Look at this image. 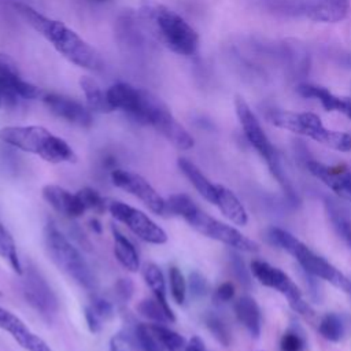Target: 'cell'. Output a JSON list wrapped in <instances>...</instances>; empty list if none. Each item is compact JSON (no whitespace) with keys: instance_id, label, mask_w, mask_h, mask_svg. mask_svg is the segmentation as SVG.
I'll list each match as a JSON object with an SVG mask.
<instances>
[{"instance_id":"obj_22","label":"cell","mask_w":351,"mask_h":351,"mask_svg":"<svg viewBox=\"0 0 351 351\" xmlns=\"http://www.w3.org/2000/svg\"><path fill=\"white\" fill-rule=\"evenodd\" d=\"M215 206L221 210V213L234 225H245L248 221L247 211L239 197L226 186L217 185V197Z\"/></svg>"},{"instance_id":"obj_14","label":"cell","mask_w":351,"mask_h":351,"mask_svg":"<svg viewBox=\"0 0 351 351\" xmlns=\"http://www.w3.org/2000/svg\"><path fill=\"white\" fill-rule=\"evenodd\" d=\"M112 184L141 200L154 214H166V200L154 189V186L140 174L129 170L114 169L111 171Z\"/></svg>"},{"instance_id":"obj_1","label":"cell","mask_w":351,"mask_h":351,"mask_svg":"<svg viewBox=\"0 0 351 351\" xmlns=\"http://www.w3.org/2000/svg\"><path fill=\"white\" fill-rule=\"evenodd\" d=\"M14 5L25 22L52 43L53 48L69 62L92 71H100L104 67L100 53L63 22L51 19L25 3Z\"/></svg>"},{"instance_id":"obj_29","label":"cell","mask_w":351,"mask_h":351,"mask_svg":"<svg viewBox=\"0 0 351 351\" xmlns=\"http://www.w3.org/2000/svg\"><path fill=\"white\" fill-rule=\"evenodd\" d=\"M137 311L147 319L152 321L154 324H170L176 322L167 311L162 307V304L154 298H145L137 304Z\"/></svg>"},{"instance_id":"obj_28","label":"cell","mask_w":351,"mask_h":351,"mask_svg":"<svg viewBox=\"0 0 351 351\" xmlns=\"http://www.w3.org/2000/svg\"><path fill=\"white\" fill-rule=\"evenodd\" d=\"M0 256L4 261H7V263L11 266V269L16 274L22 276L23 267H22V263L18 256L15 241H14L12 236L10 234V232L1 225V222H0Z\"/></svg>"},{"instance_id":"obj_25","label":"cell","mask_w":351,"mask_h":351,"mask_svg":"<svg viewBox=\"0 0 351 351\" xmlns=\"http://www.w3.org/2000/svg\"><path fill=\"white\" fill-rule=\"evenodd\" d=\"M114 239V254L117 261L129 271H137L140 269V258L134 244L121 233L114 225L111 226Z\"/></svg>"},{"instance_id":"obj_32","label":"cell","mask_w":351,"mask_h":351,"mask_svg":"<svg viewBox=\"0 0 351 351\" xmlns=\"http://www.w3.org/2000/svg\"><path fill=\"white\" fill-rule=\"evenodd\" d=\"M169 280H170V292L171 298L177 304H182L186 298V281L177 266H171L169 269Z\"/></svg>"},{"instance_id":"obj_23","label":"cell","mask_w":351,"mask_h":351,"mask_svg":"<svg viewBox=\"0 0 351 351\" xmlns=\"http://www.w3.org/2000/svg\"><path fill=\"white\" fill-rule=\"evenodd\" d=\"M178 169L188 178V181L195 186V189L210 203L215 204L217 197V185L213 184L200 169L186 158H178L177 160Z\"/></svg>"},{"instance_id":"obj_34","label":"cell","mask_w":351,"mask_h":351,"mask_svg":"<svg viewBox=\"0 0 351 351\" xmlns=\"http://www.w3.org/2000/svg\"><path fill=\"white\" fill-rule=\"evenodd\" d=\"M77 196L80 197V200L82 202V204L85 206L86 210H93L95 213L100 214L107 208L104 199L93 188H89V186L82 188L77 192Z\"/></svg>"},{"instance_id":"obj_2","label":"cell","mask_w":351,"mask_h":351,"mask_svg":"<svg viewBox=\"0 0 351 351\" xmlns=\"http://www.w3.org/2000/svg\"><path fill=\"white\" fill-rule=\"evenodd\" d=\"M0 140L21 151L38 155L49 163L77 162L73 148L43 126H5L0 130Z\"/></svg>"},{"instance_id":"obj_19","label":"cell","mask_w":351,"mask_h":351,"mask_svg":"<svg viewBox=\"0 0 351 351\" xmlns=\"http://www.w3.org/2000/svg\"><path fill=\"white\" fill-rule=\"evenodd\" d=\"M41 195L44 200L59 214L69 217V218H78L81 217L86 208L77 196V193H71L70 191L64 189L63 186L48 184L43 186Z\"/></svg>"},{"instance_id":"obj_8","label":"cell","mask_w":351,"mask_h":351,"mask_svg":"<svg viewBox=\"0 0 351 351\" xmlns=\"http://www.w3.org/2000/svg\"><path fill=\"white\" fill-rule=\"evenodd\" d=\"M140 122L143 125H151L166 140H169L178 149H189L195 141L189 132L173 117L167 106L155 95L148 90H143V110Z\"/></svg>"},{"instance_id":"obj_42","label":"cell","mask_w":351,"mask_h":351,"mask_svg":"<svg viewBox=\"0 0 351 351\" xmlns=\"http://www.w3.org/2000/svg\"><path fill=\"white\" fill-rule=\"evenodd\" d=\"M234 296V285L232 282H223L221 284L214 293V298L217 302H229Z\"/></svg>"},{"instance_id":"obj_11","label":"cell","mask_w":351,"mask_h":351,"mask_svg":"<svg viewBox=\"0 0 351 351\" xmlns=\"http://www.w3.org/2000/svg\"><path fill=\"white\" fill-rule=\"evenodd\" d=\"M107 208L117 221L129 228L138 239L159 245L167 241L166 232L141 210L119 200H111Z\"/></svg>"},{"instance_id":"obj_20","label":"cell","mask_w":351,"mask_h":351,"mask_svg":"<svg viewBox=\"0 0 351 351\" xmlns=\"http://www.w3.org/2000/svg\"><path fill=\"white\" fill-rule=\"evenodd\" d=\"M107 97L114 110H122L136 122H138L143 108V89L119 82L107 90Z\"/></svg>"},{"instance_id":"obj_47","label":"cell","mask_w":351,"mask_h":351,"mask_svg":"<svg viewBox=\"0 0 351 351\" xmlns=\"http://www.w3.org/2000/svg\"><path fill=\"white\" fill-rule=\"evenodd\" d=\"M90 1H93V3H104L107 0H90Z\"/></svg>"},{"instance_id":"obj_27","label":"cell","mask_w":351,"mask_h":351,"mask_svg":"<svg viewBox=\"0 0 351 351\" xmlns=\"http://www.w3.org/2000/svg\"><path fill=\"white\" fill-rule=\"evenodd\" d=\"M80 86L82 88V90L85 93L89 110L96 111V112H111L114 110L108 101L107 93H104L100 89V86L97 85V82L95 80L84 75L80 78Z\"/></svg>"},{"instance_id":"obj_44","label":"cell","mask_w":351,"mask_h":351,"mask_svg":"<svg viewBox=\"0 0 351 351\" xmlns=\"http://www.w3.org/2000/svg\"><path fill=\"white\" fill-rule=\"evenodd\" d=\"M184 351H207L204 341L199 336H193L188 340Z\"/></svg>"},{"instance_id":"obj_9","label":"cell","mask_w":351,"mask_h":351,"mask_svg":"<svg viewBox=\"0 0 351 351\" xmlns=\"http://www.w3.org/2000/svg\"><path fill=\"white\" fill-rule=\"evenodd\" d=\"M251 273L262 285L276 289L281 295H284L296 313H299L304 318H311L314 315L311 307L303 300L302 292L298 285L282 270L269 265L267 262L255 259L251 262Z\"/></svg>"},{"instance_id":"obj_4","label":"cell","mask_w":351,"mask_h":351,"mask_svg":"<svg viewBox=\"0 0 351 351\" xmlns=\"http://www.w3.org/2000/svg\"><path fill=\"white\" fill-rule=\"evenodd\" d=\"M269 236L274 244L291 254L307 274L329 281L336 288L351 295V281L332 263L317 255L293 234L281 228H271Z\"/></svg>"},{"instance_id":"obj_24","label":"cell","mask_w":351,"mask_h":351,"mask_svg":"<svg viewBox=\"0 0 351 351\" xmlns=\"http://www.w3.org/2000/svg\"><path fill=\"white\" fill-rule=\"evenodd\" d=\"M234 313L239 322L250 332V335L258 339L261 335L262 319H261V310L256 302L251 296L244 295L236 302Z\"/></svg>"},{"instance_id":"obj_17","label":"cell","mask_w":351,"mask_h":351,"mask_svg":"<svg viewBox=\"0 0 351 351\" xmlns=\"http://www.w3.org/2000/svg\"><path fill=\"white\" fill-rule=\"evenodd\" d=\"M0 329L8 332L11 337L26 351H52L51 347L34 335L25 322L11 311L0 306Z\"/></svg>"},{"instance_id":"obj_41","label":"cell","mask_w":351,"mask_h":351,"mask_svg":"<svg viewBox=\"0 0 351 351\" xmlns=\"http://www.w3.org/2000/svg\"><path fill=\"white\" fill-rule=\"evenodd\" d=\"M90 306L97 311V314H99L104 321L110 319V318L114 315V307H112V304H111L108 300L103 299V298H93Z\"/></svg>"},{"instance_id":"obj_21","label":"cell","mask_w":351,"mask_h":351,"mask_svg":"<svg viewBox=\"0 0 351 351\" xmlns=\"http://www.w3.org/2000/svg\"><path fill=\"white\" fill-rule=\"evenodd\" d=\"M296 92L302 97L318 100L324 107V110L341 112L351 119V97L337 96L325 86H321L317 84H308V82L299 84L296 86Z\"/></svg>"},{"instance_id":"obj_26","label":"cell","mask_w":351,"mask_h":351,"mask_svg":"<svg viewBox=\"0 0 351 351\" xmlns=\"http://www.w3.org/2000/svg\"><path fill=\"white\" fill-rule=\"evenodd\" d=\"M143 277L145 284L149 287V289L154 293V298L162 304V307L167 311V314L176 321V315L167 303V295H166V282L162 270L155 263H147L143 269Z\"/></svg>"},{"instance_id":"obj_43","label":"cell","mask_w":351,"mask_h":351,"mask_svg":"<svg viewBox=\"0 0 351 351\" xmlns=\"http://www.w3.org/2000/svg\"><path fill=\"white\" fill-rule=\"evenodd\" d=\"M233 269H234V273L237 274V277L240 278V281L248 284L250 282V278H248V273L244 267V263L239 259V256H234L233 258Z\"/></svg>"},{"instance_id":"obj_7","label":"cell","mask_w":351,"mask_h":351,"mask_svg":"<svg viewBox=\"0 0 351 351\" xmlns=\"http://www.w3.org/2000/svg\"><path fill=\"white\" fill-rule=\"evenodd\" d=\"M144 14L151 21L159 40L173 52L191 56L199 47V36L196 30L177 12L156 4L148 7Z\"/></svg>"},{"instance_id":"obj_10","label":"cell","mask_w":351,"mask_h":351,"mask_svg":"<svg viewBox=\"0 0 351 351\" xmlns=\"http://www.w3.org/2000/svg\"><path fill=\"white\" fill-rule=\"evenodd\" d=\"M185 221L200 234L210 237L213 240L221 241L234 250L244 251V252L259 251V245L254 240L244 236L236 228L210 217L200 208H197L193 214H191Z\"/></svg>"},{"instance_id":"obj_30","label":"cell","mask_w":351,"mask_h":351,"mask_svg":"<svg viewBox=\"0 0 351 351\" xmlns=\"http://www.w3.org/2000/svg\"><path fill=\"white\" fill-rule=\"evenodd\" d=\"M197 208L199 207L195 204V202L185 193H174L166 199V213L178 215L184 219H186Z\"/></svg>"},{"instance_id":"obj_15","label":"cell","mask_w":351,"mask_h":351,"mask_svg":"<svg viewBox=\"0 0 351 351\" xmlns=\"http://www.w3.org/2000/svg\"><path fill=\"white\" fill-rule=\"evenodd\" d=\"M22 276L25 277L22 288L27 303L41 315L49 317L56 314L59 308L58 298L37 267L27 265V267L23 269Z\"/></svg>"},{"instance_id":"obj_18","label":"cell","mask_w":351,"mask_h":351,"mask_svg":"<svg viewBox=\"0 0 351 351\" xmlns=\"http://www.w3.org/2000/svg\"><path fill=\"white\" fill-rule=\"evenodd\" d=\"M302 15L314 22L336 23L350 11V0H300Z\"/></svg>"},{"instance_id":"obj_35","label":"cell","mask_w":351,"mask_h":351,"mask_svg":"<svg viewBox=\"0 0 351 351\" xmlns=\"http://www.w3.org/2000/svg\"><path fill=\"white\" fill-rule=\"evenodd\" d=\"M328 211L330 215V219L333 222V226L336 228L337 233L347 241V244L351 247V223L348 222V219L343 215V213L333 206L332 203L328 204Z\"/></svg>"},{"instance_id":"obj_38","label":"cell","mask_w":351,"mask_h":351,"mask_svg":"<svg viewBox=\"0 0 351 351\" xmlns=\"http://www.w3.org/2000/svg\"><path fill=\"white\" fill-rule=\"evenodd\" d=\"M114 292H115V296H117L121 302L126 303V302H129V300L132 299V296H133L134 284H133V281H132L130 278L122 277V278L117 280V282L114 284Z\"/></svg>"},{"instance_id":"obj_40","label":"cell","mask_w":351,"mask_h":351,"mask_svg":"<svg viewBox=\"0 0 351 351\" xmlns=\"http://www.w3.org/2000/svg\"><path fill=\"white\" fill-rule=\"evenodd\" d=\"M188 285H189V289H191L193 296H203L207 292V281L197 271H193V273L189 274V284Z\"/></svg>"},{"instance_id":"obj_3","label":"cell","mask_w":351,"mask_h":351,"mask_svg":"<svg viewBox=\"0 0 351 351\" xmlns=\"http://www.w3.org/2000/svg\"><path fill=\"white\" fill-rule=\"evenodd\" d=\"M266 117L270 123L280 129L310 137L311 140L336 151H351V134L326 129L321 118L313 112L270 110Z\"/></svg>"},{"instance_id":"obj_36","label":"cell","mask_w":351,"mask_h":351,"mask_svg":"<svg viewBox=\"0 0 351 351\" xmlns=\"http://www.w3.org/2000/svg\"><path fill=\"white\" fill-rule=\"evenodd\" d=\"M281 351H303L304 339L295 330H288L282 335L280 341Z\"/></svg>"},{"instance_id":"obj_39","label":"cell","mask_w":351,"mask_h":351,"mask_svg":"<svg viewBox=\"0 0 351 351\" xmlns=\"http://www.w3.org/2000/svg\"><path fill=\"white\" fill-rule=\"evenodd\" d=\"M84 317H85L88 329H89L92 333H99V332L103 329L104 319L97 314V311H96L90 304L85 306V308H84Z\"/></svg>"},{"instance_id":"obj_16","label":"cell","mask_w":351,"mask_h":351,"mask_svg":"<svg viewBox=\"0 0 351 351\" xmlns=\"http://www.w3.org/2000/svg\"><path fill=\"white\" fill-rule=\"evenodd\" d=\"M44 103L53 115L77 126L88 128L93 122L90 110H88L80 101L70 99L67 96L49 93L44 97Z\"/></svg>"},{"instance_id":"obj_33","label":"cell","mask_w":351,"mask_h":351,"mask_svg":"<svg viewBox=\"0 0 351 351\" xmlns=\"http://www.w3.org/2000/svg\"><path fill=\"white\" fill-rule=\"evenodd\" d=\"M206 325L208 328V330L211 332V335L225 347L229 346L230 343V332H229V328L226 325V322L218 317L217 314L214 313H210L207 314L206 317Z\"/></svg>"},{"instance_id":"obj_45","label":"cell","mask_w":351,"mask_h":351,"mask_svg":"<svg viewBox=\"0 0 351 351\" xmlns=\"http://www.w3.org/2000/svg\"><path fill=\"white\" fill-rule=\"evenodd\" d=\"M90 223H92V229L95 228V229H96V232H97V233H100V230H101V228H100V223H99L96 219L90 221Z\"/></svg>"},{"instance_id":"obj_13","label":"cell","mask_w":351,"mask_h":351,"mask_svg":"<svg viewBox=\"0 0 351 351\" xmlns=\"http://www.w3.org/2000/svg\"><path fill=\"white\" fill-rule=\"evenodd\" d=\"M40 89L21 78L16 63L5 53H0V107H14L19 100L36 99Z\"/></svg>"},{"instance_id":"obj_31","label":"cell","mask_w":351,"mask_h":351,"mask_svg":"<svg viewBox=\"0 0 351 351\" xmlns=\"http://www.w3.org/2000/svg\"><path fill=\"white\" fill-rule=\"evenodd\" d=\"M321 336L329 341H339L344 335V326L339 315L328 313L322 317L318 325Z\"/></svg>"},{"instance_id":"obj_37","label":"cell","mask_w":351,"mask_h":351,"mask_svg":"<svg viewBox=\"0 0 351 351\" xmlns=\"http://www.w3.org/2000/svg\"><path fill=\"white\" fill-rule=\"evenodd\" d=\"M110 351H136L132 333L119 332L110 340Z\"/></svg>"},{"instance_id":"obj_46","label":"cell","mask_w":351,"mask_h":351,"mask_svg":"<svg viewBox=\"0 0 351 351\" xmlns=\"http://www.w3.org/2000/svg\"><path fill=\"white\" fill-rule=\"evenodd\" d=\"M341 63H344V64H347V66L351 67V55H346V59L341 60Z\"/></svg>"},{"instance_id":"obj_6","label":"cell","mask_w":351,"mask_h":351,"mask_svg":"<svg viewBox=\"0 0 351 351\" xmlns=\"http://www.w3.org/2000/svg\"><path fill=\"white\" fill-rule=\"evenodd\" d=\"M44 244L49 259L60 271L86 291L95 289L96 278L89 265L81 252L53 225H47L44 230Z\"/></svg>"},{"instance_id":"obj_12","label":"cell","mask_w":351,"mask_h":351,"mask_svg":"<svg viewBox=\"0 0 351 351\" xmlns=\"http://www.w3.org/2000/svg\"><path fill=\"white\" fill-rule=\"evenodd\" d=\"M136 351H184L186 340L165 324H137L132 330Z\"/></svg>"},{"instance_id":"obj_5","label":"cell","mask_w":351,"mask_h":351,"mask_svg":"<svg viewBox=\"0 0 351 351\" xmlns=\"http://www.w3.org/2000/svg\"><path fill=\"white\" fill-rule=\"evenodd\" d=\"M234 110H236L239 122L241 125V129H243L244 136L247 137L248 143L265 159L270 173L278 181V184L281 185L287 197L292 202L298 200V196H296L292 185L288 182V180L284 174L277 149L274 148V145L271 144V141L266 136L263 128L261 126V122L258 121V118L255 117V114L252 112V110L250 108V106L247 104V101L241 96H236Z\"/></svg>"}]
</instances>
